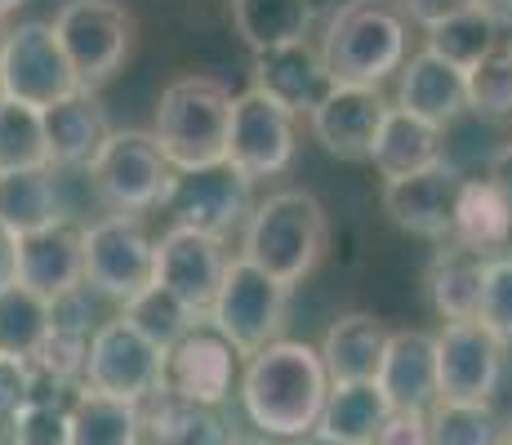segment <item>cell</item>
I'll return each instance as SVG.
<instances>
[{"label":"cell","instance_id":"cell-23","mask_svg":"<svg viewBox=\"0 0 512 445\" xmlns=\"http://www.w3.org/2000/svg\"><path fill=\"white\" fill-rule=\"evenodd\" d=\"M450 245L477 254V259H495L512 245V210L495 192L490 178H464L455 196V219H450Z\"/></svg>","mask_w":512,"mask_h":445},{"label":"cell","instance_id":"cell-2","mask_svg":"<svg viewBox=\"0 0 512 445\" xmlns=\"http://www.w3.org/2000/svg\"><path fill=\"white\" fill-rule=\"evenodd\" d=\"M326 245H330L326 205L312 192L285 187V192H272L268 201H259L250 210V219L241 227V254L236 259H245L277 285L294 290L303 276L317 272V263L326 259Z\"/></svg>","mask_w":512,"mask_h":445},{"label":"cell","instance_id":"cell-24","mask_svg":"<svg viewBox=\"0 0 512 445\" xmlns=\"http://www.w3.org/2000/svg\"><path fill=\"white\" fill-rule=\"evenodd\" d=\"M383 343L388 330L383 321H374L370 312H348L326 330L321 339V370L330 383H374V370L383 361Z\"/></svg>","mask_w":512,"mask_h":445},{"label":"cell","instance_id":"cell-10","mask_svg":"<svg viewBox=\"0 0 512 445\" xmlns=\"http://www.w3.org/2000/svg\"><path fill=\"white\" fill-rule=\"evenodd\" d=\"M161 370H165V352H156L152 343L139 339V334L116 316V321L94 325L81 383L90 392H98V397L143 405L147 397L161 392Z\"/></svg>","mask_w":512,"mask_h":445},{"label":"cell","instance_id":"cell-48","mask_svg":"<svg viewBox=\"0 0 512 445\" xmlns=\"http://www.w3.org/2000/svg\"><path fill=\"white\" fill-rule=\"evenodd\" d=\"M504 445H512V419L504 423Z\"/></svg>","mask_w":512,"mask_h":445},{"label":"cell","instance_id":"cell-20","mask_svg":"<svg viewBox=\"0 0 512 445\" xmlns=\"http://www.w3.org/2000/svg\"><path fill=\"white\" fill-rule=\"evenodd\" d=\"M374 388L388 410H419L437 405V356L428 330H392L383 343V361L374 370Z\"/></svg>","mask_w":512,"mask_h":445},{"label":"cell","instance_id":"cell-43","mask_svg":"<svg viewBox=\"0 0 512 445\" xmlns=\"http://www.w3.org/2000/svg\"><path fill=\"white\" fill-rule=\"evenodd\" d=\"M490 183H495V192L508 201V210H512V143H504L495 152V165H490Z\"/></svg>","mask_w":512,"mask_h":445},{"label":"cell","instance_id":"cell-16","mask_svg":"<svg viewBox=\"0 0 512 445\" xmlns=\"http://www.w3.org/2000/svg\"><path fill=\"white\" fill-rule=\"evenodd\" d=\"M459 170L441 156L437 165L406 178H388L383 183V214L410 236L423 241H450V219H455V196H459Z\"/></svg>","mask_w":512,"mask_h":445},{"label":"cell","instance_id":"cell-26","mask_svg":"<svg viewBox=\"0 0 512 445\" xmlns=\"http://www.w3.org/2000/svg\"><path fill=\"white\" fill-rule=\"evenodd\" d=\"M370 161H374V170L383 174V183H388V178L419 174V170H428V165L441 161V130H432V125L415 121V116L388 107L379 134H374Z\"/></svg>","mask_w":512,"mask_h":445},{"label":"cell","instance_id":"cell-22","mask_svg":"<svg viewBox=\"0 0 512 445\" xmlns=\"http://www.w3.org/2000/svg\"><path fill=\"white\" fill-rule=\"evenodd\" d=\"M263 98L281 107L290 116H312V107L330 94V76L321 67V54L308 41L281 45L268 54H254V85Z\"/></svg>","mask_w":512,"mask_h":445},{"label":"cell","instance_id":"cell-31","mask_svg":"<svg viewBox=\"0 0 512 445\" xmlns=\"http://www.w3.org/2000/svg\"><path fill=\"white\" fill-rule=\"evenodd\" d=\"M481 267L486 259L459 250L446 241V250L432 259L428 272V290H432V308L446 321H477V303H481Z\"/></svg>","mask_w":512,"mask_h":445},{"label":"cell","instance_id":"cell-13","mask_svg":"<svg viewBox=\"0 0 512 445\" xmlns=\"http://www.w3.org/2000/svg\"><path fill=\"white\" fill-rule=\"evenodd\" d=\"M294 116L281 112L272 98L259 89H245L232 98V121H228V165L245 178H277L294 165Z\"/></svg>","mask_w":512,"mask_h":445},{"label":"cell","instance_id":"cell-38","mask_svg":"<svg viewBox=\"0 0 512 445\" xmlns=\"http://www.w3.org/2000/svg\"><path fill=\"white\" fill-rule=\"evenodd\" d=\"M477 325L499 343H512V254H495L481 267Z\"/></svg>","mask_w":512,"mask_h":445},{"label":"cell","instance_id":"cell-33","mask_svg":"<svg viewBox=\"0 0 512 445\" xmlns=\"http://www.w3.org/2000/svg\"><path fill=\"white\" fill-rule=\"evenodd\" d=\"M499 41H504V18H499L490 5L468 9V14L428 27V49L437 58H446L450 67H459V72H468L472 63H481Z\"/></svg>","mask_w":512,"mask_h":445},{"label":"cell","instance_id":"cell-40","mask_svg":"<svg viewBox=\"0 0 512 445\" xmlns=\"http://www.w3.org/2000/svg\"><path fill=\"white\" fill-rule=\"evenodd\" d=\"M370 445H432L428 437V414L419 410H392L383 419V428L374 432Z\"/></svg>","mask_w":512,"mask_h":445},{"label":"cell","instance_id":"cell-11","mask_svg":"<svg viewBox=\"0 0 512 445\" xmlns=\"http://www.w3.org/2000/svg\"><path fill=\"white\" fill-rule=\"evenodd\" d=\"M161 210H170L174 227H192L214 241H228L236 227H245L254 210V183L228 161L196 174H174Z\"/></svg>","mask_w":512,"mask_h":445},{"label":"cell","instance_id":"cell-4","mask_svg":"<svg viewBox=\"0 0 512 445\" xmlns=\"http://www.w3.org/2000/svg\"><path fill=\"white\" fill-rule=\"evenodd\" d=\"M330 85L379 89L401 63L410 58V27L406 14L388 0H348L334 14L326 45L317 49Z\"/></svg>","mask_w":512,"mask_h":445},{"label":"cell","instance_id":"cell-1","mask_svg":"<svg viewBox=\"0 0 512 445\" xmlns=\"http://www.w3.org/2000/svg\"><path fill=\"white\" fill-rule=\"evenodd\" d=\"M330 379L312 343L277 339L241 370V410L268 441H299L317 428Z\"/></svg>","mask_w":512,"mask_h":445},{"label":"cell","instance_id":"cell-18","mask_svg":"<svg viewBox=\"0 0 512 445\" xmlns=\"http://www.w3.org/2000/svg\"><path fill=\"white\" fill-rule=\"evenodd\" d=\"M388 103L379 89H357V85H330V94L312 107V134L339 161H370L374 134H379Z\"/></svg>","mask_w":512,"mask_h":445},{"label":"cell","instance_id":"cell-45","mask_svg":"<svg viewBox=\"0 0 512 445\" xmlns=\"http://www.w3.org/2000/svg\"><path fill=\"white\" fill-rule=\"evenodd\" d=\"M290 445H339V441L321 437V432H308V437H299V441H290Z\"/></svg>","mask_w":512,"mask_h":445},{"label":"cell","instance_id":"cell-17","mask_svg":"<svg viewBox=\"0 0 512 445\" xmlns=\"http://www.w3.org/2000/svg\"><path fill=\"white\" fill-rule=\"evenodd\" d=\"M14 281L27 285L41 299H58L67 290L85 285V259H81V227L72 219H54L49 227L18 236L14 245Z\"/></svg>","mask_w":512,"mask_h":445},{"label":"cell","instance_id":"cell-32","mask_svg":"<svg viewBox=\"0 0 512 445\" xmlns=\"http://www.w3.org/2000/svg\"><path fill=\"white\" fill-rule=\"evenodd\" d=\"M121 321L130 325L139 339H147L156 352H170L179 339H187V334L201 325V316H196L192 308H183L179 299H174L170 290H161V285L147 281L134 299H125V312Z\"/></svg>","mask_w":512,"mask_h":445},{"label":"cell","instance_id":"cell-36","mask_svg":"<svg viewBox=\"0 0 512 445\" xmlns=\"http://www.w3.org/2000/svg\"><path fill=\"white\" fill-rule=\"evenodd\" d=\"M432 445H504V423L490 405H455L437 401L428 410Z\"/></svg>","mask_w":512,"mask_h":445},{"label":"cell","instance_id":"cell-35","mask_svg":"<svg viewBox=\"0 0 512 445\" xmlns=\"http://www.w3.org/2000/svg\"><path fill=\"white\" fill-rule=\"evenodd\" d=\"M464 98L481 116H495V121L512 116V36H504L481 63L464 72Z\"/></svg>","mask_w":512,"mask_h":445},{"label":"cell","instance_id":"cell-12","mask_svg":"<svg viewBox=\"0 0 512 445\" xmlns=\"http://www.w3.org/2000/svg\"><path fill=\"white\" fill-rule=\"evenodd\" d=\"M432 356H437V401H495L499 379H504V343L477 321H446L441 334H432Z\"/></svg>","mask_w":512,"mask_h":445},{"label":"cell","instance_id":"cell-9","mask_svg":"<svg viewBox=\"0 0 512 445\" xmlns=\"http://www.w3.org/2000/svg\"><path fill=\"white\" fill-rule=\"evenodd\" d=\"M0 85H5L9 103L36 107V112L81 89L54 41V27L41 18H27V23L5 32V41H0Z\"/></svg>","mask_w":512,"mask_h":445},{"label":"cell","instance_id":"cell-29","mask_svg":"<svg viewBox=\"0 0 512 445\" xmlns=\"http://www.w3.org/2000/svg\"><path fill=\"white\" fill-rule=\"evenodd\" d=\"M388 414H392L388 401L379 397L374 383H330L321 419L312 432H321V437H330L339 445H370Z\"/></svg>","mask_w":512,"mask_h":445},{"label":"cell","instance_id":"cell-39","mask_svg":"<svg viewBox=\"0 0 512 445\" xmlns=\"http://www.w3.org/2000/svg\"><path fill=\"white\" fill-rule=\"evenodd\" d=\"M67 437V405L49 392H32V401L9 414V441L5 445H63Z\"/></svg>","mask_w":512,"mask_h":445},{"label":"cell","instance_id":"cell-34","mask_svg":"<svg viewBox=\"0 0 512 445\" xmlns=\"http://www.w3.org/2000/svg\"><path fill=\"white\" fill-rule=\"evenodd\" d=\"M49 339V303L27 285H0V356L9 361H32Z\"/></svg>","mask_w":512,"mask_h":445},{"label":"cell","instance_id":"cell-27","mask_svg":"<svg viewBox=\"0 0 512 445\" xmlns=\"http://www.w3.org/2000/svg\"><path fill=\"white\" fill-rule=\"evenodd\" d=\"M143 414L130 401H112L81 388L67 401V437L63 445H139Z\"/></svg>","mask_w":512,"mask_h":445},{"label":"cell","instance_id":"cell-50","mask_svg":"<svg viewBox=\"0 0 512 445\" xmlns=\"http://www.w3.org/2000/svg\"><path fill=\"white\" fill-rule=\"evenodd\" d=\"M0 107H5V85H0Z\"/></svg>","mask_w":512,"mask_h":445},{"label":"cell","instance_id":"cell-47","mask_svg":"<svg viewBox=\"0 0 512 445\" xmlns=\"http://www.w3.org/2000/svg\"><path fill=\"white\" fill-rule=\"evenodd\" d=\"M18 5H23V0H0V18H5V14H14Z\"/></svg>","mask_w":512,"mask_h":445},{"label":"cell","instance_id":"cell-30","mask_svg":"<svg viewBox=\"0 0 512 445\" xmlns=\"http://www.w3.org/2000/svg\"><path fill=\"white\" fill-rule=\"evenodd\" d=\"M232 23L254 54H268V49L299 45L308 36L312 5L308 0H232Z\"/></svg>","mask_w":512,"mask_h":445},{"label":"cell","instance_id":"cell-49","mask_svg":"<svg viewBox=\"0 0 512 445\" xmlns=\"http://www.w3.org/2000/svg\"><path fill=\"white\" fill-rule=\"evenodd\" d=\"M0 41H5V18H0Z\"/></svg>","mask_w":512,"mask_h":445},{"label":"cell","instance_id":"cell-19","mask_svg":"<svg viewBox=\"0 0 512 445\" xmlns=\"http://www.w3.org/2000/svg\"><path fill=\"white\" fill-rule=\"evenodd\" d=\"M41 134L49 170H76V165H90L94 152L107 143L112 116H107L103 98L94 89H76V94L58 98L54 107L41 112Z\"/></svg>","mask_w":512,"mask_h":445},{"label":"cell","instance_id":"cell-6","mask_svg":"<svg viewBox=\"0 0 512 445\" xmlns=\"http://www.w3.org/2000/svg\"><path fill=\"white\" fill-rule=\"evenodd\" d=\"M285 308H290V290L285 285L263 276L259 267H250L245 259H228L219 290H214V303L205 312V325L219 339H228V348L236 356H254L281 339Z\"/></svg>","mask_w":512,"mask_h":445},{"label":"cell","instance_id":"cell-42","mask_svg":"<svg viewBox=\"0 0 512 445\" xmlns=\"http://www.w3.org/2000/svg\"><path fill=\"white\" fill-rule=\"evenodd\" d=\"M481 5H486V0H401V14H410L419 27H437V23H446V18H459Z\"/></svg>","mask_w":512,"mask_h":445},{"label":"cell","instance_id":"cell-46","mask_svg":"<svg viewBox=\"0 0 512 445\" xmlns=\"http://www.w3.org/2000/svg\"><path fill=\"white\" fill-rule=\"evenodd\" d=\"M232 445H277V441H268V437H259V432H254V437H232Z\"/></svg>","mask_w":512,"mask_h":445},{"label":"cell","instance_id":"cell-5","mask_svg":"<svg viewBox=\"0 0 512 445\" xmlns=\"http://www.w3.org/2000/svg\"><path fill=\"white\" fill-rule=\"evenodd\" d=\"M49 27L81 89L112 81L134 54V32H139L134 14L116 0H67Z\"/></svg>","mask_w":512,"mask_h":445},{"label":"cell","instance_id":"cell-3","mask_svg":"<svg viewBox=\"0 0 512 445\" xmlns=\"http://www.w3.org/2000/svg\"><path fill=\"white\" fill-rule=\"evenodd\" d=\"M232 89L214 76H183L156 98L152 138L174 174H196L228 161Z\"/></svg>","mask_w":512,"mask_h":445},{"label":"cell","instance_id":"cell-41","mask_svg":"<svg viewBox=\"0 0 512 445\" xmlns=\"http://www.w3.org/2000/svg\"><path fill=\"white\" fill-rule=\"evenodd\" d=\"M32 383H36L32 379V365L0 356V419H9L18 405L32 401Z\"/></svg>","mask_w":512,"mask_h":445},{"label":"cell","instance_id":"cell-21","mask_svg":"<svg viewBox=\"0 0 512 445\" xmlns=\"http://www.w3.org/2000/svg\"><path fill=\"white\" fill-rule=\"evenodd\" d=\"M397 112L415 116V121L432 125V130H446L459 116L468 112L464 98V72L450 67L446 58H437L432 49H419L401 63L397 72Z\"/></svg>","mask_w":512,"mask_h":445},{"label":"cell","instance_id":"cell-8","mask_svg":"<svg viewBox=\"0 0 512 445\" xmlns=\"http://www.w3.org/2000/svg\"><path fill=\"white\" fill-rule=\"evenodd\" d=\"M81 259H85V290L98 299H134L152 281V236L143 219L107 214L81 227Z\"/></svg>","mask_w":512,"mask_h":445},{"label":"cell","instance_id":"cell-25","mask_svg":"<svg viewBox=\"0 0 512 445\" xmlns=\"http://www.w3.org/2000/svg\"><path fill=\"white\" fill-rule=\"evenodd\" d=\"M139 414L152 445H232V428L210 405H192L170 397V392H156L139 405Z\"/></svg>","mask_w":512,"mask_h":445},{"label":"cell","instance_id":"cell-37","mask_svg":"<svg viewBox=\"0 0 512 445\" xmlns=\"http://www.w3.org/2000/svg\"><path fill=\"white\" fill-rule=\"evenodd\" d=\"M36 165H45L41 112L5 98V107H0V174L36 170Z\"/></svg>","mask_w":512,"mask_h":445},{"label":"cell","instance_id":"cell-7","mask_svg":"<svg viewBox=\"0 0 512 445\" xmlns=\"http://www.w3.org/2000/svg\"><path fill=\"white\" fill-rule=\"evenodd\" d=\"M90 183L112 214L139 219L143 210H156L165 201L174 170L147 130H112L90 161Z\"/></svg>","mask_w":512,"mask_h":445},{"label":"cell","instance_id":"cell-15","mask_svg":"<svg viewBox=\"0 0 512 445\" xmlns=\"http://www.w3.org/2000/svg\"><path fill=\"white\" fill-rule=\"evenodd\" d=\"M232 383H236V352L205 321L165 352L161 392H170V397L219 410L232 397Z\"/></svg>","mask_w":512,"mask_h":445},{"label":"cell","instance_id":"cell-28","mask_svg":"<svg viewBox=\"0 0 512 445\" xmlns=\"http://www.w3.org/2000/svg\"><path fill=\"white\" fill-rule=\"evenodd\" d=\"M54 219H67V214L58 205V178L49 165L0 174V227L9 236H27Z\"/></svg>","mask_w":512,"mask_h":445},{"label":"cell","instance_id":"cell-14","mask_svg":"<svg viewBox=\"0 0 512 445\" xmlns=\"http://www.w3.org/2000/svg\"><path fill=\"white\" fill-rule=\"evenodd\" d=\"M223 267H228V250L223 241L192 227H174L161 232V241H152V285L170 290L183 308H192L205 321L214 303V290L223 281Z\"/></svg>","mask_w":512,"mask_h":445},{"label":"cell","instance_id":"cell-44","mask_svg":"<svg viewBox=\"0 0 512 445\" xmlns=\"http://www.w3.org/2000/svg\"><path fill=\"white\" fill-rule=\"evenodd\" d=\"M14 245H18V236H9L5 227H0V285L14 281Z\"/></svg>","mask_w":512,"mask_h":445}]
</instances>
